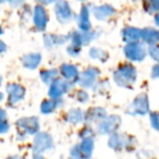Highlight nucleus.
I'll list each match as a JSON object with an SVG mask.
<instances>
[{
  "instance_id": "f257e3e1",
  "label": "nucleus",
  "mask_w": 159,
  "mask_h": 159,
  "mask_svg": "<svg viewBox=\"0 0 159 159\" xmlns=\"http://www.w3.org/2000/svg\"><path fill=\"white\" fill-rule=\"evenodd\" d=\"M113 79H115V82L119 86L130 89L134 84L135 80H136V70L130 63L122 64L121 66H119L115 71Z\"/></svg>"
},
{
  "instance_id": "9b49d317",
  "label": "nucleus",
  "mask_w": 159,
  "mask_h": 159,
  "mask_svg": "<svg viewBox=\"0 0 159 159\" xmlns=\"http://www.w3.org/2000/svg\"><path fill=\"white\" fill-rule=\"evenodd\" d=\"M56 16L59 22L66 23L72 19V10L68 2L64 1H59L56 3Z\"/></svg>"
},
{
  "instance_id": "4be33fe9",
  "label": "nucleus",
  "mask_w": 159,
  "mask_h": 159,
  "mask_svg": "<svg viewBox=\"0 0 159 159\" xmlns=\"http://www.w3.org/2000/svg\"><path fill=\"white\" fill-rule=\"evenodd\" d=\"M69 39V37L66 36H61V35H48L44 37V43L47 47H50L52 45H60L66 43Z\"/></svg>"
},
{
  "instance_id": "2eb2a0df",
  "label": "nucleus",
  "mask_w": 159,
  "mask_h": 159,
  "mask_svg": "<svg viewBox=\"0 0 159 159\" xmlns=\"http://www.w3.org/2000/svg\"><path fill=\"white\" fill-rule=\"evenodd\" d=\"M141 38L149 46L157 45L159 42V32L154 27H146L141 31Z\"/></svg>"
},
{
  "instance_id": "5701e85b",
  "label": "nucleus",
  "mask_w": 159,
  "mask_h": 159,
  "mask_svg": "<svg viewBox=\"0 0 159 159\" xmlns=\"http://www.w3.org/2000/svg\"><path fill=\"white\" fill-rule=\"evenodd\" d=\"M40 77H42L43 82L49 84V83H52L55 80L58 79V71L52 69V70H45L40 72Z\"/></svg>"
},
{
  "instance_id": "b1692460",
  "label": "nucleus",
  "mask_w": 159,
  "mask_h": 159,
  "mask_svg": "<svg viewBox=\"0 0 159 159\" xmlns=\"http://www.w3.org/2000/svg\"><path fill=\"white\" fill-rule=\"evenodd\" d=\"M57 106H58V100H53V99L45 100V102H43L42 107H40V110H42L43 113L48 115V113L52 112V111L57 108Z\"/></svg>"
},
{
  "instance_id": "393cba45",
  "label": "nucleus",
  "mask_w": 159,
  "mask_h": 159,
  "mask_svg": "<svg viewBox=\"0 0 159 159\" xmlns=\"http://www.w3.org/2000/svg\"><path fill=\"white\" fill-rule=\"evenodd\" d=\"M9 128H10V125H9V123H8L7 112H6L2 108H0V134H1V133L8 132Z\"/></svg>"
},
{
  "instance_id": "a878e982",
  "label": "nucleus",
  "mask_w": 159,
  "mask_h": 159,
  "mask_svg": "<svg viewBox=\"0 0 159 159\" xmlns=\"http://www.w3.org/2000/svg\"><path fill=\"white\" fill-rule=\"evenodd\" d=\"M89 55H91L92 58L100 60L102 62H105L107 60V58H108V55H107L106 51L98 48H92L91 51H89Z\"/></svg>"
},
{
  "instance_id": "e433bc0d",
  "label": "nucleus",
  "mask_w": 159,
  "mask_h": 159,
  "mask_svg": "<svg viewBox=\"0 0 159 159\" xmlns=\"http://www.w3.org/2000/svg\"><path fill=\"white\" fill-rule=\"evenodd\" d=\"M0 34H2V29H1V26H0Z\"/></svg>"
},
{
  "instance_id": "f3484780",
  "label": "nucleus",
  "mask_w": 159,
  "mask_h": 159,
  "mask_svg": "<svg viewBox=\"0 0 159 159\" xmlns=\"http://www.w3.org/2000/svg\"><path fill=\"white\" fill-rule=\"evenodd\" d=\"M141 38V30L136 29V27L129 26L122 31V39L126 43V44H131V43H135L137 39Z\"/></svg>"
},
{
  "instance_id": "c9c22d12",
  "label": "nucleus",
  "mask_w": 159,
  "mask_h": 159,
  "mask_svg": "<svg viewBox=\"0 0 159 159\" xmlns=\"http://www.w3.org/2000/svg\"><path fill=\"white\" fill-rule=\"evenodd\" d=\"M2 98H3V95H2V93H0V100H2Z\"/></svg>"
},
{
  "instance_id": "7c9ffc66",
  "label": "nucleus",
  "mask_w": 159,
  "mask_h": 159,
  "mask_svg": "<svg viewBox=\"0 0 159 159\" xmlns=\"http://www.w3.org/2000/svg\"><path fill=\"white\" fill-rule=\"evenodd\" d=\"M152 77H157V76H159V64H157V66H155L154 68H152Z\"/></svg>"
},
{
  "instance_id": "473e14b6",
  "label": "nucleus",
  "mask_w": 159,
  "mask_h": 159,
  "mask_svg": "<svg viewBox=\"0 0 159 159\" xmlns=\"http://www.w3.org/2000/svg\"><path fill=\"white\" fill-rule=\"evenodd\" d=\"M33 159H45L43 156H40V155H35V156L33 157Z\"/></svg>"
},
{
  "instance_id": "72a5a7b5",
  "label": "nucleus",
  "mask_w": 159,
  "mask_h": 159,
  "mask_svg": "<svg viewBox=\"0 0 159 159\" xmlns=\"http://www.w3.org/2000/svg\"><path fill=\"white\" fill-rule=\"evenodd\" d=\"M155 22H156L157 25H159V14H157L156 18H155Z\"/></svg>"
},
{
  "instance_id": "a211bd4d",
  "label": "nucleus",
  "mask_w": 159,
  "mask_h": 159,
  "mask_svg": "<svg viewBox=\"0 0 159 159\" xmlns=\"http://www.w3.org/2000/svg\"><path fill=\"white\" fill-rule=\"evenodd\" d=\"M40 60H42V56L39 53H29L22 58V62L24 66L27 69H31V70L37 68L38 64L40 63Z\"/></svg>"
},
{
  "instance_id": "6ab92c4d",
  "label": "nucleus",
  "mask_w": 159,
  "mask_h": 159,
  "mask_svg": "<svg viewBox=\"0 0 159 159\" xmlns=\"http://www.w3.org/2000/svg\"><path fill=\"white\" fill-rule=\"evenodd\" d=\"M79 26L83 32H87L91 29V21H89V11L86 7H83L79 16Z\"/></svg>"
},
{
  "instance_id": "6e6552de",
  "label": "nucleus",
  "mask_w": 159,
  "mask_h": 159,
  "mask_svg": "<svg viewBox=\"0 0 159 159\" xmlns=\"http://www.w3.org/2000/svg\"><path fill=\"white\" fill-rule=\"evenodd\" d=\"M133 142V139L128 135L124 134H118V133H115L110 136L109 139V146H110L112 149L116 150H121L123 148H129L131 147V144Z\"/></svg>"
},
{
  "instance_id": "dca6fc26",
  "label": "nucleus",
  "mask_w": 159,
  "mask_h": 159,
  "mask_svg": "<svg viewBox=\"0 0 159 159\" xmlns=\"http://www.w3.org/2000/svg\"><path fill=\"white\" fill-rule=\"evenodd\" d=\"M107 117V111L102 108H92L89 111H87L86 115H84V120L87 123H94V122H98L105 119Z\"/></svg>"
},
{
  "instance_id": "1a4fd4ad",
  "label": "nucleus",
  "mask_w": 159,
  "mask_h": 159,
  "mask_svg": "<svg viewBox=\"0 0 159 159\" xmlns=\"http://www.w3.org/2000/svg\"><path fill=\"white\" fill-rule=\"evenodd\" d=\"M16 125L20 129H22L25 132V134H35L39 130V123H38V119L35 117H30V118H22V119L18 120Z\"/></svg>"
},
{
  "instance_id": "0eeeda50",
  "label": "nucleus",
  "mask_w": 159,
  "mask_h": 159,
  "mask_svg": "<svg viewBox=\"0 0 159 159\" xmlns=\"http://www.w3.org/2000/svg\"><path fill=\"white\" fill-rule=\"evenodd\" d=\"M53 145L52 139L48 133H38L36 135L35 139L33 143V149L36 152V155H38L39 152H43L45 150L51 148Z\"/></svg>"
},
{
  "instance_id": "cd10ccee",
  "label": "nucleus",
  "mask_w": 159,
  "mask_h": 159,
  "mask_svg": "<svg viewBox=\"0 0 159 159\" xmlns=\"http://www.w3.org/2000/svg\"><path fill=\"white\" fill-rule=\"evenodd\" d=\"M148 53H149V56L152 59L159 61V46L158 45L149 46V48H148Z\"/></svg>"
},
{
  "instance_id": "4468645a",
  "label": "nucleus",
  "mask_w": 159,
  "mask_h": 159,
  "mask_svg": "<svg viewBox=\"0 0 159 159\" xmlns=\"http://www.w3.org/2000/svg\"><path fill=\"white\" fill-rule=\"evenodd\" d=\"M61 74L62 76L64 77L63 80L68 81L69 83L70 82H76L79 81V77H80V73L79 70L75 66L70 63H64L61 66Z\"/></svg>"
},
{
  "instance_id": "9d476101",
  "label": "nucleus",
  "mask_w": 159,
  "mask_h": 159,
  "mask_svg": "<svg viewBox=\"0 0 159 159\" xmlns=\"http://www.w3.org/2000/svg\"><path fill=\"white\" fill-rule=\"evenodd\" d=\"M98 75H99V71L97 69L95 68L86 69L84 72H82L80 74L77 82H79V84L82 87H91L95 83Z\"/></svg>"
},
{
  "instance_id": "bb28decb",
  "label": "nucleus",
  "mask_w": 159,
  "mask_h": 159,
  "mask_svg": "<svg viewBox=\"0 0 159 159\" xmlns=\"http://www.w3.org/2000/svg\"><path fill=\"white\" fill-rule=\"evenodd\" d=\"M145 10L149 13H154L159 10V1H148L145 3Z\"/></svg>"
},
{
  "instance_id": "f8f14e48",
  "label": "nucleus",
  "mask_w": 159,
  "mask_h": 159,
  "mask_svg": "<svg viewBox=\"0 0 159 159\" xmlns=\"http://www.w3.org/2000/svg\"><path fill=\"white\" fill-rule=\"evenodd\" d=\"M7 92L8 95H9V104L11 105H16V102L22 100L25 95V89L21 85L14 84V83L8 85Z\"/></svg>"
},
{
  "instance_id": "39448f33",
  "label": "nucleus",
  "mask_w": 159,
  "mask_h": 159,
  "mask_svg": "<svg viewBox=\"0 0 159 159\" xmlns=\"http://www.w3.org/2000/svg\"><path fill=\"white\" fill-rule=\"evenodd\" d=\"M71 83H69L68 81L62 79H57L55 80L50 85L49 89V96L51 97V99L58 100L64 93L70 89Z\"/></svg>"
},
{
  "instance_id": "f03ea898",
  "label": "nucleus",
  "mask_w": 159,
  "mask_h": 159,
  "mask_svg": "<svg viewBox=\"0 0 159 159\" xmlns=\"http://www.w3.org/2000/svg\"><path fill=\"white\" fill-rule=\"evenodd\" d=\"M94 139L93 137L84 139L81 144L74 146L70 152V159H89L93 152Z\"/></svg>"
},
{
  "instance_id": "412c9836",
  "label": "nucleus",
  "mask_w": 159,
  "mask_h": 159,
  "mask_svg": "<svg viewBox=\"0 0 159 159\" xmlns=\"http://www.w3.org/2000/svg\"><path fill=\"white\" fill-rule=\"evenodd\" d=\"M66 120H68V122L73 124L80 123L84 120V113L82 112V110H80L77 108L71 109L66 115Z\"/></svg>"
},
{
  "instance_id": "c85d7f7f",
  "label": "nucleus",
  "mask_w": 159,
  "mask_h": 159,
  "mask_svg": "<svg viewBox=\"0 0 159 159\" xmlns=\"http://www.w3.org/2000/svg\"><path fill=\"white\" fill-rule=\"evenodd\" d=\"M150 123L152 128L159 131V112L150 113Z\"/></svg>"
},
{
  "instance_id": "aec40b11",
  "label": "nucleus",
  "mask_w": 159,
  "mask_h": 159,
  "mask_svg": "<svg viewBox=\"0 0 159 159\" xmlns=\"http://www.w3.org/2000/svg\"><path fill=\"white\" fill-rule=\"evenodd\" d=\"M113 13H115V9L109 5H102L94 9V16L98 20H105L108 16H112Z\"/></svg>"
},
{
  "instance_id": "ddd939ff",
  "label": "nucleus",
  "mask_w": 159,
  "mask_h": 159,
  "mask_svg": "<svg viewBox=\"0 0 159 159\" xmlns=\"http://www.w3.org/2000/svg\"><path fill=\"white\" fill-rule=\"evenodd\" d=\"M48 22V16L44 7L36 6L34 10V24L38 31H44Z\"/></svg>"
},
{
  "instance_id": "20e7f679",
  "label": "nucleus",
  "mask_w": 159,
  "mask_h": 159,
  "mask_svg": "<svg viewBox=\"0 0 159 159\" xmlns=\"http://www.w3.org/2000/svg\"><path fill=\"white\" fill-rule=\"evenodd\" d=\"M148 111H149V100L145 94L137 96L128 109V112L130 115H146Z\"/></svg>"
},
{
  "instance_id": "2f4dec72",
  "label": "nucleus",
  "mask_w": 159,
  "mask_h": 159,
  "mask_svg": "<svg viewBox=\"0 0 159 159\" xmlns=\"http://www.w3.org/2000/svg\"><path fill=\"white\" fill-rule=\"evenodd\" d=\"M6 50H7V46H6V44L3 42H0V53L5 52Z\"/></svg>"
},
{
  "instance_id": "4c0bfd02",
  "label": "nucleus",
  "mask_w": 159,
  "mask_h": 159,
  "mask_svg": "<svg viewBox=\"0 0 159 159\" xmlns=\"http://www.w3.org/2000/svg\"><path fill=\"white\" fill-rule=\"evenodd\" d=\"M0 84H1V77H0Z\"/></svg>"
},
{
  "instance_id": "7ed1b4c3",
  "label": "nucleus",
  "mask_w": 159,
  "mask_h": 159,
  "mask_svg": "<svg viewBox=\"0 0 159 159\" xmlns=\"http://www.w3.org/2000/svg\"><path fill=\"white\" fill-rule=\"evenodd\" d=\"M126 58L132 61H142L146 56V49L142 43L135 42L131 44H126L123 49Z\"/></svg>"
},
{
  "instance_id": "c756f323",
  "label": "nucleus",
  "mask_w": 159,
  "mask_h": 159,
  "mask_svg": "<svg viewBox=\"0 0 159 159\" xmlns=\"http://www.w3.org/2000/svg\"><path fill=\"white\" fill-rule=\"evenodd\" d=\"M77 99L80 100V102H86L87 99H89V95H87L85 92H83V91H81L79 93V97H77Z\"/></svg>"
},
{
  "instance_id": "f704fd0d",
  "label": "nucleus",
  "mask_w": 159,
  "mask_h": 159,
  "mask_svg": "<svg viewBox=\"0 0 159 159\" xmlns=\"http://www.w3.org/2000/svg\"><path fill=\"white\" fill-rule=\"evenodd\" d=\"M8 159H21L20 157H18V156H12V157H10V158H8Z\"/></svg>"
},
{
  "instance_id": "423d86ee",
  "label": "nucleus",
  "mask_w": 159,
  "mask_h": 159,
  "mask_svg": "<svg viewBox=\"0 0 159 159\" xmlns=\"http://www.w3.org/2000/svg\"><path fill=\"white\" fill-rule=\"evenodd\" d=\"M120 122H121V119L118 116H110V117L105 118L102 121L98 123L97 130L102 134H109V133L116 132L120 126Z\"/></svg>"
}]
</instances>
